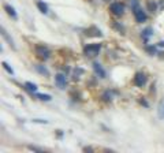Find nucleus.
I'll return each mask as SVG.
<instances>
[{
    "mask_svg": "<svg viewBox=\"0 0 164 153\" xmlns=\"http://www.w3.org/2000/svg\"><path fill=\"white\" fill-rule=\"evenodd\" d=\"M112 28L116 29V30H119L120 34H124V33H126V31H124V29L122 28V26H120V25L118 23V22H114V23H112Z\"/></svg>",
    "mask_w": 164,
    "mask_h": 153,
    "instance_id": "f3484780",
    "label": "nucleus"
},
{
    "mask_svg": "<svg viewBox=\"0 0 164 153\" xmlns=\"http://www.w3.org/2000/svg\"><path fill=\"white\" fill-rule=\"evenodd\" d=\"M55 83L56 86H59L60 89H64L67 86V81H66V77L63 74H56L55 75Z\"/></svg>",
    "mask_w": 164,
    "mask_h": 153,
    "instance_id": "39448f33",
    "label": "nucleus"
},
{
    "mask_svg": "<svg viewBox=\"0 0 164 153\" xmlns=\"http://www.w3.org/2000/svg\"><path fill=\"white\" fill-rule=\"evenodd\" d=\"M131 7H133V11L138 8V0H131Z\"/></svg>",
    "mask_w": 164,
    "mask_h": 153,
    "instance_id": "6ab92c4d",
    "label": "nucleus"
},
{
    "mask_svg": "<svg viewBox=\"0 0 164 153\" xmlns=\"http://www.w3.org/2000/svg\"><path fill=\"white\" fill-rule=\"evenodd\" d=\"M152 29L151 28H148V29H145V30H142V37H144L145 40H148L151 36H152Z\"/></svg>",
    "mask_w": 164,
    "mask_h": 153,
    "instance_id": "2eb2a0df",
    "label": "nucleus"
},
{
    "mask_svg": "<svg viewBox=\"0 0 164 153\" xmlns=\"http://www.w3.org/2000/svg\"><path fill=\"white\" fill-rule=\"evenodd\" d=\"M85 152H90V150H93V148H85Z\"/></svg>",
    "mask_w": 164,
    "mask_h": 153,
    "instance_id": "412c9836",
    "label": "nucleus"
},
{
    "mask_svg": "<svg viewBox=\"0 0 164 153\" xmlns=\"http://www.w3.org/2000/svg\"><path fill=\"white\" fill-rule=\"evenodd\" d=\"M157 115H159V118H160V119H164V98L160 101V104H159V108H157Z\"/></svg>",
    "mask_w": 164,
    "mask_h": 153,
    "instance_id": "f8f14e48",
    "label": "nucleus"
},
{
    "mask_svg": "<svg viewBox=\"0 0 164 153\" xmlns=\"http://www.w3.org/2000/svg\"><path fill=\"white\" fill-rule=\"evenodd\" d=\"M36 6H37V8L40 10L43 14H48V11H49V8H48V6L43 1V0H37L36 1Z\"/></svg>",
    "mask_w": 164,
    "mask_h": 153,
    "instance_id": "1a4fd4ad",
    "label": "nucleus"
},
{
    "mask_svg": "<svg viewBox=\"0 0 164 153\" xmlns=\"http://www.w3.org/2000/svg\"><path fill=\"white\" fill-rule=\"evenodd\" d=\"M109 11L114 15L120 16V15H123V12H124V6L122 3H119V1H115V3H112L109 6Z\"/></svg>",
    "mask_w": 164,
    "mask_h": 153,
    "instance_id": "7ed1b4c3",
    "label": "nucleus"
},
{
    "mask_svg": "<svg viewBox=\"0 0 164 153\" xmlns=\"http://www.w3.org/2000/svg\"><path fill=\"white\" fill-rule=\"evenodd\" d=\"M146 6H148V8H149V11H152V12H155L156 11V3L153 1V0H149L148 3H146Z\"/></svg>",
    "mask_w": 164,
    "mask_h": 153,
    "instance_id": "dca6fc26",
    "label": "nucleus"
},
{
    "mask_svg": "<svg viewBox=\"0 0 164 153\" xmlns=\"http://www.w3.org/2000/svg\"><path fill=\"white\" fill-rule=\"evenodd\" d=\"M1 66H3V68H4L6 71H7L8 74H14V70H12L11 67H10V64H8V63L3 62V63H1Z\"/></svg>",
    "mask_w": 164,
    "mask_h": 153,
    "instance_id": "a211bd4d",
    "label": "nucleus"
},
{
    "mask_svg": "<svg viewBox=\"0 0 164 153\" xmlns=\"http://www.w3.org/2000/svg\"><path fill=\"white\" fill-rule=\"evenodd\" d=\"M134 16H136V21L138 23H144L145 21H146V14L140 7L137 8V10H134Z\"/></svg>",
    "mask_w": 164,
    "mask_h": 153,
    "instance_id": "423d86ee",
    "label": "nucleus"
},
{
    "mask_svg": "<svg viewBox=\"0 0 164 153\" xmlns=\"http://www.w3.org/2000/svg\"><path fill=\"white\" fill-rule=\"evenodd\" d=\"M36 71L40 73L41 75H44V77H48V74H49V71L44 66H41V64H36Z\"/></svg>",
    "mask_w": 164,
    "mask_h": 153,
    "instance_id": "9d476101",
    "label": "nucleus"
},
{
    "mask_svg": "<svg viewBox=\"0 0 164 153\" xmlns=\"http://www.w3.org/2000/svg\"><path fill=\"white\" fill-rule=\"evenodd\" d=\"M146 49H148V52L152 53V55H155V52H156V48H153V47H148Z\"/></svg>",
    "mask_w": 164,
    "mask_h": 153,
    "instance_id": "aec40b11",
    "label": "nucleus"
},
{
    "mask_svg": "<svg viewBox=\"0 0 164 153\" xmlns=\"http://www.w3.org/2000/svg\"><path fill=\"white\" fill-rule=\"evenodd\" d=\"M34 51H36L37 56L43 60H48L51 58V51L47 47H44V45H36Z\"/></svg>",
    "mask_w": 164,
    "mask_h": 153,
    "instance_id": "f03ea898",
    "label": "nucleus"
},
{
    "mask_svg": "<svg viewBox=\"0 0 164 153\" xmlns=\"http://www.w3.org/2000/svg\"><path fill=\"white\" fill-rule=\"evenodd\" d=\"M133 82H134V85H136V86L142 88L145 83H146V75H145L144 73H137V74L134 75Z\"/></svg>",
    "mask_w": 164,
    "mask_h": 153,
    "instance_id": "20e7f679",
    "label": "nucleus"
},
{
    "mask_svg": "<svg viewBox=\"0 0 164 153\" xmlns=\"http://www.w3.org/2000/svg\"><path fill=\"white\" fill-rule=\"evenodd\" d=\"M4 11L7 12V14L11 16V18H14V19H16V18H18V14H16L15 8L11 7L10 4H4Z\"/></svg>",
    "mask_w": 164,
    "mask_h": 153,
    "instance_id": "0eeeda50",
    "label": "nucleus"
},
{
    "mask_svg": "<svg viewBox=\"0 0 164 153\" xmlns=\"http://www.w3.org/2000/svg\"><path fill=\"white\" fill-rule=\"evenodd\" d=\"M25 88H26L29 92H33V93H36L37 89H38V88H37V85H34L33 82H29V81H28V82H25Z\"/></svg>",
    "mask_w": 164,
    "mask_h": 153,
    "instance_id": "9b49d317",
    "label": "nucleus"
},
{
    "mask_svg": "<svg viewBox=\"0 0 164 153\" xmlns=\"http://www.w3.org/2000/svg\"><path fill=\"white\" fill-rule=\"evenodd\" d=\"M93 70H94V73L97 74V77H100V78H104L105 77V71L103 70V67H101L99 63H93Z\"/></svg>",
    "mask_w": 164,
    "mask_h": 153,
    "instance_id": "6e6552de",
    "label": "nucleus"
},
{
    "mask_svg": "<svg viewBox=\"0 0 164 153\" xmlns=\"http://www.w3.org/2000/svg\"><path fill=\"white\" fill-rule=\"evenodd\" d=\"M1 36H3L4 38L7 40V43L10 44V45H11V48H15V45H14V41H12V38L11 37H10V36L7 34V31L4 30V29H1Z\"/></svg>",
    "mask_w": 164,
    "mask_h": 153,
    "instance_id": "ddd939ff",
    "label": "nucleus"
},
{
    "mask_svg": "<svg viewBox=\"0 0 164 153\" xmlns=\"http://www.w3.org/2000/svg\"><path fill=\"white\" fill-rule=\"evenodd\" d=\"M100 49H101V45L100 44H89L84 48V53L89 58H94L100 53Z\"/></svg>",
    "mask_w": 164,
    "mask_h": 153,
    "instance_id": "f257e3e1",
    "label": "nucleus"
},
{
    "mask_svg": "<svg viewBox=\"0 0 164 153\" xmlns=\"http://www.w3.org/2000/svg\"><path fill=\"white\" fill-rule=\"evenodd\" d=\"M36 97H37V98H40V100H43V101H49V100H51V96H49V94L37 93V92H36Z\"/></svg>",
    "mask_w": 164,
    "mask_h": 153,
    "instance_id": "4468645a",
    "label": "nucleus"
}]
</instances>
